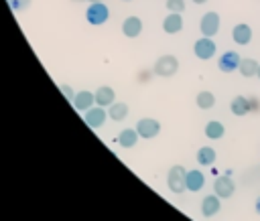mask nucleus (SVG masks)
Segmentation results:
<instances>
[{
  "label": "nucleus",
  "mask_w": 260,
  "mask_h": 221,
  "mask_svg": "<svg viewBox=\"0 0 260 221\" xmlns=\"http://www.w3.org/2000/svg\"><path fill=\"white\" fill-rule=\"evenodd\" d=\"M12 10H26L30 6V0H6Z\"/></svg>",
  "instance_id": "obj_25"
},
{
  "label": "nucleus",
  "mask_w": 260,
  "mask_h": 221,
  "mask_svg": "<svg viewBox=\"0 0 260 221\" xmlns=\"http://www.w3.org/2000/svg\"><path fill=\"white\" fill-rule=\"evenodd\" d=\"M93 95H95V103L102 105V107L112 105L114 99H116V93H114V89H112L110 85H102V87H98Z\"/></svg>",
  "instance_id": "obj_16"
},
{
  "label": "nucleus",
  "mask_w": 260,
  "mask_h": 221,
  "mask_svg": "<svg viewBox=\"0 0 260 221\" xmlns=\"http://www.w3.org/2000/svg\"><path fill=\"white\" fill-rule=\"evenodd\" d=\"M258 67H260V63H258L256 59H252V57H246V59H242V61H240V67H238V71H240L244 77H256V73H258Z\"/></svg>",
  "instance_id": "obj_20"
},
{
  "label": "nucleus",
  "mask_w": 260,
  "mask_h": 221,
  "mask_svg": "<svg viewBox=\"0 0 260 221\" xmlns=\"http://www.w3.org/2000/svg\"><path fill=\"white\" fill-rule=\"evenodd\" d=\"M154 75L158 77H173L177 71H179V61L175 55H160L156 61H154V67H152Z\"/></svg>",
  "instance_id": "obj_2"
},
{
  "label": "nucleus",
  "mask_w": 260,
  "mask_h": 221,
  "mask_svg": "<svg viewBox=\"0 0 260 221\" xmlns=\"http://www.w3.org/2000/svg\"><path fill=\"white\" fill-rule=\"evenodd\" d=\"M167 187L171 189V193L175 195H181L185 189H187V170L181 166V164H175L169 174H167Z\"/></svg>",
  "instance_id": "obj_1"
},
{
  "label": "nucleus",
  "mask_w": 260,
  "mask_h": 221,
  "mask_svg": "<svg viewBox=\"0 0 260 221\" xmlns=\"http://www.w3.org/2000/svg\"><path fill=\"white\" fill-rule=\"evenodd\" d=\"M136 132H138V136L144 138V140L156 138V136L160 134V122L154 120V118H142V120H138V124H136Z\"/></svg>",
  "instance_id": "obj_4"
},
{
  "label": "nucleus",
  "mask_w": 260,
  "mask_h": 221,
  "mask_svg": "<svg viewBox=\"0 0 260 221\" xmlns=\"http://www.w3.org/2000/svg\"><path fill=\"white\" fill-rule=\"evenodd\" d=\"M122 32L124 36L128 39H136L140 32H142V20L138 16H128L124 22H122Z\"/></svg>",
  "instance_id": "obj_12"
},
{
  "label": "nucleus",
  "mask_w": 260,
  "mask_h": 221,
  "mask_svg": "<svg viewBox=\"0 0 260 221\" xmlns=\"http://www.w3.org/2000/svg\"><path fill=\"white\" fill-rule=\"evenodd\" d=\"M199 28L203 32V36H215L219 32V14L209 10L201 16V22H199Z\"/></svg>",
  "instance_id": "obj_5"
},
{
  "label": "nucleus",
  "mask_w": 260,
  "mask_h": 221,
  "mask_svg": "<svg viewBox=\"0 0 260 221\" xmlns=\"http://www.w3.org/2000/svg\"><path fill=\"white\" fill-rule=\"evenodd\" d=\"M75 2H83V0H75Z\"/></svg>",
  "instance_id": "obj_31"
},
{
  "label": "nucleus",
  "mask_w": 260,
  "mask_h": 221,
  "mask_svg": "<svg viewBox=\"0 0 260 221\" xmlns=\"http://www.w3.org/2000/svg\"><path fill=\"white\" fill-rule=\"evenodd\" d=\"M83 120L89 128H100L106 122V109L102 105H91L87 112H83Z\"/></svg>",
  "instance_id": "obj_9"
},
{
  "label": "nucleus",
  "mask_w": 260,
  "mask_h": 221,
  "mask_svg": "<svg viewBox=\"0 0 260 221\" xmlns=\"http://www.w3.org/2000/svg\"><path fill=\"white\" fill-rule=\"evenodd\" d=\"M138 132H136V128L132 130V128H126V130H122L120 134H118V144L122 146V148H132V146H136V142H138Z\"/></svg>",
  "instance_id": "obj_19"
},
{
  "label": "nucleus",
  "mask_w": 260,
  "mask_h": 221,
  "mask_svg": "<svg viewBox=\"0 0 260 221\" xmlns=\"http://www.w3.org/2000/svg\"><path fill=\"white\" fill-rule=\"evenodd\" d=\"M215 150L211 148V146H203V148H199L197 150V162L201 164V166H211L213 162H215Z\"/></svg>",
  "instance_id": "obj_22"
},
{
  "label": "nucleus",
  "mask_w": 260,
  "mask_h": 221,
  "mask_svg": "<svg viewBox=\"0 0 260 221\" xmlns=\"http://www.w3.org/2000/svg\"><path fill=\"white\" fill-rule=\"evenodd\" d=\"M250 107H252V101L248 97H244V95H236L232 99V103H230V109H232L234 116H246L250 112Z\"/></svg>",
  "instance_id": "obj_17"
},
{
  "label": "nucleus",
  "mask_w": 260,
  "mask_h": 221,
  "mask_svg": "<svg viewBox=\"0 0 260 221\" xmlns=\"http://www.w3.org/2000/svg\"><path fill=\"white\" fill-rule=\"evenodd\" d=\"M195 103H197V107H201V109H211V107H213V103H215V95H213L211 91L203 89V91H199V93H197Z\"/></svg>",
  "instance_id": "obj_23"
},
{
  "label": "nucleus",
  "mask_w": 260,
  "mask_h": 221,
  "mask_svg": "<svg viewBox=\"0 0 260 221\" xmlns=\"http://www.w3.org/2000/svg\"><path fill=\"white\" fill-rule=\"evenodd\" d=\"M191 2H195V4H205L207 0H191Z\"/></svg>",
  "instance_id": "obj_28"
},
{
  "label": "nucleus",
  "mask_w": 260,
  "mask_h": 221,
  "mask_svg": "<svg viewBox=\"0 0 260 221\" xmlns=\"http://www.w3.org/2000/svg\"><path fill=\"white\" fill-rule=\"evenodd\" d=\"M61 91L65 93V97H67L69 101H73V97H75V95L71 93V89H69V85H61Z\"/></svg>",
  "instance_id": "obj_26"
},
{
  "label": "nucleus",
  "mask_w": 260,
  "mask_h": 221,
  "mask_svg": "<svg viewBox=\"0 0 260 221\" xmlns=\"http://www.w3.org/2000/svg\"><path fill=\"white\" fill-rule=\"evenodd\" d=\"M232 39H234L238 45H248L250 39H252V28H250V24H246V22L236 24V26L232 28Z\"/></svg>",
  "instance_id": "obj_14"
},
{
  "label": "nucleus",
  "mask_w": 260,
  "mask_h": 221,
  "mask_svg": "<svg viewBox=\"0 0 260 221\" xmlns=\"http://www.w3.org/2000/svg\"><path fill=\"white\" fill-rule=\"evenodd\" d=\"M165 6L169 8V12H183L185 10V0H167Z\"/></svg>",
  "instance_id": "obj_24"
},
{
  "label": "nucleus",
  "mask_w": 260,
  "mask_h": 221,
  "mask_svg": "<svg viewBox=\"0 0 260 221\" xmlns=\"http://www.w3.org/2000/svg\"><path fill=\"white\" fill-rule=\"evenodd\" d=\"M71 103H73V107H75L77 112H87V109L95 103V95H93L91 91H85V89H83V91H77V93H75V97H73Z\"/></svg>",
  "instance_id": "obj_11"
},
{
  "label": "nucleus",
  "mask_w": 260,
  "mask_h": 221,
  "mask_svg": "<svg viewBox=\"0 0 260 221\" xmlns=\"http://www.w3.org/2000/svg\"><path fill=\"white\" fill-rule=\"evenodd\" d=\"M203 185H205V174L199 168H193V170L187 172V191L197 193V191L203 189Z\"/></svg>",
  "instance_id": "obj_15"
},
{
  "label": "nucleus",
  "mask_w": 260,
  "mask_h": 221,
  "mask_svg": "<svg viewBox=\"0 0 260 221\" xmlns=\"http://www.w3.org/2000/svg\"><path fill=\"white\" fill-rule=\"evenodd\" d=\"M256 77H258V79H260V67H258V73H256Z\"/></svg>",
  "instance_id": "obj_29"
},
{
  "label": "nucleus",
  "mask_w": 260,
  "mask_h": 221,
  "mask_svg": "<svg viewBox=\"0 0 260 221\" xmlns=\"http://www.w3.org/2000/svg\"><path fill=\"white\" fill-rule=\"evenodd\" d=\"M213 191H215V195H217L219 199H230V197L234 195V191H236V185H234V180H232L228 174H223V176H217V178H215Z\"/></svg>",
  "instance_id": "obj_8"
},
{
  "label": "nucleus",
  "mask_w": 260,
  "mask_h": 221,
  "mask_svg": "<svg viewBox=\"0 0 260 221\" xmlns=\"http://www.w3.org/2000/svg\"><path fill=\"white\" fill-rule=\"evenodd\" d=\"M193 53L197 59L201 61H207L215 55V43L211 41V36H203V39H197L195 45H193Z\"/></svg>",
  "instance_id": "obj_6"
},
{
  "label": "nucleus",
  "mask_w": 260,
  "mask_h": 221,
  "mask_svg": "<svg viewBox=\"0 0 260 221\" xmlns=\"http://www.w3.org/2000/svg\"><path fill=\"white\" fill-rule=\"evenodd\" d=\"M128 112H130V109H128V103H124V101H114L112 105H108V118L114 120V122L126 120Z\"/></svg>",
  "instance_id": "obj_18"
},
{
  "label": "nucleus",
  "mask_w": 260,
  "mask_h": 221,
  "mask_svg": "<svg viewBox=\"0 0 260 221\" xmlns=\"http://www.w3.org/2000/svg\"><path fill=\"white\" fill-rule=\"evenodd\" d=\"M183 28V16L181 12H169L162 20V30L167 34H177L179 30Z\"/></svg>",
  "instance_id": "obj_10"
},
{
  "label": "nucleus",
  "mask_w": 260,
  "mask_h": 221,
  "mask_svg": "<svg viewBox=\"0 0 260 221\" xmlns=\"http://www.w3.org/2000/svg\"><path fill=\"white\" fill-rule=\"evenodd\" d=\"M87 2H102V0H87Z\"/></svg>",
  "instance_id": "obj_30"
},
{
  "label": "nucleus",
  "mask_w": 260,
  "mask_h": 221,
  "mask_svg": "<svg viewBox=\"0 0 260 221\" xmlns=\"http://www.w3.org/2000/svg\"><path fill=\"white\" fill-rule=\"evenodd\" d=\"M254 209H256V213H260V197L256 199V205H254Z\"/></svg>",
  "instance_id": "obj_27"
},
{
  "label": "nucleus",
  "mask_w": 260,
  "mask_h": 221,
  "mask_svg": "<svg viewBox=\"0 0 260 221\" xmlns=\"http://www.w3.org/2000/svg\"><path fill=\"white\" fill-rule=\"evenodd\" d=\"M85 18H87L89 24L100 26L110 18V8L104 2H89L87 10H85Z\"/></svg>",
  "instance_id": "obj_3"
},
{
  "label": "nucleus",
  "mask_w": 260,
  "mask_h": 221,
  "mask_svg": "<svg viewBox=\"0 0 260 221\" xmlns=\"http://www.w3.org/2000/svg\"><path fill=\"white\" fill-rule=\"evenodd\" d=\"M240 61H242L240 53H236V51H225L223 55H219L217 69H219L221 73H232V71H236V69L240 67Z\"/></svg>",
  "instance_id": "obj_7"
},
{
  "label": "nucleus",
  "mask_w": 260,
  "mask_h": 221,
  "mask_svg": "<svg viewBox=\"0 0 260 221\" xmlns=\"http://www.w3.org/2000/svg\"><path fill=\"white\" fill-rule=\"evenodd\" d=\"M219 209H221V201L217 195H207L201 203V215L203 217H213L219 213Z\"/></svg>",
  "instance_id": "obj_13"
},
{
  "label": "nucleus",
  "mask_w": 260,
  "mask_h": 221,
  "mask_svg": "<svg viewBox=\"0 0 260 221\" xmlns=\"http://www.w3.org/2000/svg\"><path fill=\"white\" fill-rule=\"evenodd\" d=\"M223 134H225V128H223L221 122L211 120V122L205 124V136H207L209 140H219V138H223Z\"/></svg>",
  "instance_id": "obj_21"
}]
</instances>
